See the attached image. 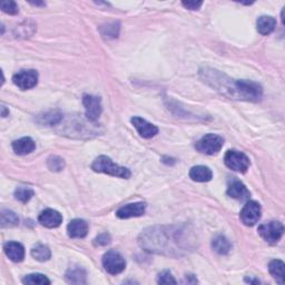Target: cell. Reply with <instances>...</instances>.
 <instances>
[{
    "label": "cell",
    "instance_id": "6da1fadb",
    "mask_svg": "<svg viewBox=\"0 0 285 285\" xmlns=\"http://www.w3.org/2000/svg\"><path fill=\"white\" fill-rule=\"evenodd\" d=\"M199 77L209 87L230 99L259 101L263 95V89L258 83L237 81L213 68L205 67L199 69Z\"/></svg>",
    "mask_w": 285,
    "mask_h": 285
},
{
    "label": "cell",
    "instance_id": "7a4b0ae2",
    "mask_svg": "<svg viewBox=\"0 0 285 285\" xmlns=\"http://www.w3.org/2000/svg\"><path fill=\"white\" fill-rule=\"evenodd\" d=\"M139 245L147 252L180 256L187 251L184 231L174 226H155L145 230L139 236Z\"/></svg>",
    "mask_w": 285,
    "mask_h": 285
},
{
    "label": "cell",
    "instance_id": "3957f363",
    "mask_svg": "<svg viewBox=\"0 0 285 285\" xmlns=\"http://www.w3.org/2000/svg\"><path fill=\"white\" fill-rule=\"evenodd\" d=\"M92 169L97 173H104L125 180L129 179L130 175H132L128 168L119 166V165L114 163L110 157L105 155H101L95 159L94 163L92 164Z\"/></svg>",
    "mask_w": 285,
    "mask_h": 285
},
{
    "label": "cell",
    "instance_id": "277c9868",
    "mask_svg": "<svg viewBox=\"0 0 285 285\" xmlns=\"http://www.w3.org/2000/svg\"><path fill=\"white\" fill-rule=\"evenodd\" d=\"M223 145L224 139L221 136L215 134H207L196 142L195 148L202 154L214 155V154H218L222 150Z\"/></svg>",
    "mask_w": 285,
    "mask_h": 285
},
{
    "label": "cell",
    "instance_id": "5b68a950",
    "mask_svg": "<svg viewBox=\"0 0 285 285\" xmlns=\"http://www.w3.org/2000/svg\"><path fill=\"white\" fill-rule=\"evenodd\" d=\"M284 233V226L281 222L271 221L262 224L259 227V234L265 242L270 244H276L280 241Z\"/></svg>",
    "mask_w": 285,
    "mask_h": 285
},
{
    "label": "cell",
    "instance_id": "8992f818",
    "mask_svg": "<svg viewBox=\"0 0 285 285\" xmlns=\"http://www.w3.org/2000/svg\"><path fill=\"white\" fill-rule=\"evenodd\" d=\"M102 266L106 272L112 275H116L122 273L126 267V262L123 256L116 251H108L102 256Z\"/></svg>",
    "mask_w": 285,
    "mask_h": 285
},
{
    "label": "cell",
    "instance_id": "52a82bcc",
    "mask_svg": "<svg viewBox=\"0 0 285 285\" xmlns=\"http://www.w3.org/2000/svg\"><path fill=\"white\" fill-rule=\"evenodd\" d=\"M225 165L234 172L245 173L250 167V158L244 153L229 151L224 156Z\"/></svg>",
    "mask_w": 285,
    "mask_h": 285
},
{
    "label": "cell",
    "instance_id": "ba28073f",
    "mask_svg": "<svg viewBox=\"0 0 285 285\" xmlns=\"http://www.w3.org/2000/svg\"><path fill=\"white\" fill-rule=\"evenodd\" d=\"M13 82L21 90L31 89L38 84V73L33 69L20 70L13 77Z\"/></svg>",
    "mask_w": 285,
    "mask_h": 285
},
{
    "label": "cell",
    "instance_id": "9c48e42d",
    "mask_svg": "<svg viewBox=\"0 0 285 285\" xmlns=\"http://www.w3.org/2000/svg\"><path fill=\"white\" fill-rule=\"evenodd\" d=\"M261 205L255 201H248L241 210V221L246 226L255 225L261 219Z\"/></svg>",
    "mask_w": 285,
    "mask_h": 285
},
{
    "label": "cell",
    "instance_id": "30bf717a",
    "mask_svg": "<svg viewBox=\"0 0 285 285\" xmlns=\"http://www.w3.org/2000/svg\"><path fill=\"white\" fill-rule=\"evenodd\" d=\"M83 104L86 111V117L89 122H96L99 118L102 112L101 99L99 97L93 95H85L83 97Z\"/></svg>",
    "mask_w": 285,
    "mask_h": 285
},
{
    "label": "cell",
    "instance_id": "8fae6325",
    "mask_svg": "<svg viewBox=\"0 0 285 285\" xmlns=\"http://www.w3.org/2000/svg\"><path fill=\"white\" fill-rule=\"evenodd\" d=\"M132 124L133 126L137 130L138 134L144 138H152L158 133V128L155 126V125L147 122L146 119L135 116L132 118Z\"/></svg>",
    "mask_w": 285,
    "mask_h": 285
},
{
    "label": "cell",
    "instance_id": "7c38bea8",
    "mask_svg": "<svg viewBox=\"0 0 285 285\" xmlns=\"http://www.w3.org/2000/svg\"><path fill=\"white\" fill-rule=\"evenodd\" d=\"M146 210V205L145 203H132V204H127L125 206L119 208L116 215L117 218L119 219H130V218H138V216H141L145 214Z\"/></svg>",
    "mask_w": 285,
    "mask_h": 285
},
{
    "label": "cell",
    "instance_id": "4fadbf2b",
    "mask_svg": "<svg viewBox=\"0 0 285 285\" xmlns=\"http://www.w3.org/2000/svg\"><path fill=\"white\" fill-rule=\"evenodd\" d=\"M38 221L39 223L45 227H48V229H55V227H58L61 224L62 216L59 212H57V210L47 208L41 213Z\"/></svg>",
    "mask_w": 285,
    "mask_h": 285
},
{
    "label": "cell",
    "instance_id": "5bb4252c",
    "mask_svg": "<svg viewBox=\"0 0 285 285\" xmlns=\"http://www.w3.org/2000/svg\"><path fill=\"white\" fill-rule=\"evenodd\" d=\"M227 195L232 198H235L237 201H248L251 193L241 181H233L227 189Z\"/></svg>",
    "mask_w": 285,
    "mask_h": 285
},
{
    "label": "cell",
    "instance_id": "9a60e30c",
    "mask_svg": "<svg viewBox=\"0 0 285 285\" xmlns=\"http://www.w3.org/2000/svg\"><path fill=\"white\" fill-rule=\"evenodd\" d=\"M68 235L72 238H84L88 233V224L81 219L73 220L67 226Z\"/></svg>",
    "mask_w": 285,
    "mask_h": 285
},
{
    "label": "cell",
    "instance_id": "2e32d148",
    "mask_svg": "<svg viewBox=\"0 0 285 285\" xmlns=\"http://www.w3.org/2000/svg\"><path fill=\"white\" fill-rule=\"evenodd\" d=\"M5 254L8 256V259L15 263H18L25 259V248L20 243L17 242H8L4 245Z\"/></svg>",
    "mask_w": 285,
    "mask_h": 285
},
{
    "label": "cell",
    "instance_id": "e0dca14e",
    "mask_svg": "<svg viewBox=\"0 0 285 285\" xmlns=\"http://www.w3.org/2000/svg\"><path fill=\"white\" fill-rule=\"evenodd\" d=\"M36 148V144L30 137H22L13 141V150L17 155H27L33 152Z\"/></svg>",
    "mask_w": 285,
    "mask_h": 285
},
{
    "label": "cell",
    "instance_id": "ac0fdd59",
    "mask_svg": "<svg viewBox=\"0 0 285 285\" xmlns=\"http://www.w3.org/2000/svg\"><path fill=\"white\" fill-rule=\"evenodd\" d=\"M190 177L199 183H205V182H209L213 177V173L207 166H203V165H198V166H194L190 170Z\"/></svg>",
    "mask_w": 285,
    "mask_h": 285
},
{
    "label": "cell",
    "instance_id": "d6986e66",
    "mask_svg": "<svg viewBox=\"0 0 285 285\" xmlns=\"http://www.w3.org/2000/svg\"><path fill=\"white\" fill-rule=\"evenodd\" d=\"M256 26H258V30L261 35L266 36L275 29L276 20L271 16H262L258 19Z\"/></svg>",
    "mask_w": 285,
    "mask_h": 285
},
{
    "label": "cell",
    "instance_id": "ffe728a7",
    "mask_svg": "<svg viewBox=\"0 0 285 285\" xmlns=\"http://www.w3.org/2000/svg\"><path fill=\"white\" fill-rule=\"evenodd\" d=\"M66 281L72 284H85L86 283V272L82 267H70L66 273Z\"/></svg>",
    "mask_w": 285,
    "mask_h": 285
},
{
    "label": "cell",
    "instance_id": "44dd1931",
    "mask_svg": "<svg viewBox=\"0 0 285 285\" xmlns=\"http://www.w3.org/2000/svg\"><path fill=\"white\" fill-rule=\"evenodd\" d=\"M284 263L280 260H273L270 262L269 271L271 275L275 278L278 284H284L285 274H284Z\"/></svg>",
    "mask_w": 285,
    "mask_h": 285
},
{
    "label": "cell",
    "instance_id": "7402d4cb",
    "mask_svg": "<svg viewBox=\"0 0 285 285\" xmlns=\"http://www.w3.org/2000/svg\"><path fill=\"white\" fill-rule=\"evenodd\" d=\"M212 247L216 253H219L221 255H225L231 251L232 244L230 243L229 239H227L223 235H218L213 238L212 241Z\"/></svg>",
    "mask_w": 285,
    "mask_h": 285
},
{
    "label": "cell",
    "instance_id": "603a6c76",
    "mask_svg": "<svg viewBox=\"0 0 285 285\" xmlns=\"http://www.w3.org/2000/svg\"><path fill=\"white\" fill-rule=\"evenodd\" d=\"M0 223H2V227H4V229L5 227H13L18 225L19 219L13 210L3 209L2 213H0Z\"/></svg>",
    "mask_w": 285,
    "mask_h": 285
},
{
    "label": "cell",
    "instance_id": "cb8c5ba5",
    "mask_svg": "<svg viewBox=\"0 0 285 285\" xmlns=\"http://www.w3.org/2000/svg\"><path fill=\"white\" fill-rule=\"evenodd\" d=\"M62 119V114L58 111H50L45 113L43 116H39V123L46 124L49 126H54V125L59 124Z\"/></svg>",
    "mask_w": 285,
    "mask_h": 285
},
{
    "label": "cell",
    "instance_id": "d4e9b609",
    "mask_svg": "<svg viewBox=\"0 0 285 285\" xmlns=\"http://www.w3.org/2000/svg\"><path fill=\"white\" fill-rule=\"evenodd\" d=\"M31 256L33 259H36L39 262L48 261L51 256V252L48 246L43 244H38L35 247L31 250Z\"/></svg>",
    "mask_w": 285,
    "mask_h": 285
},
{
    "label": "cell",
    "instance_id": "484cf974",
    "mask_svg": "<svg viewBox=\"0 0 285 285\" xmlns=\"http://www.w3.org/2000/svg\"><path fill=\"white\" fill-rule=\"evenodd\" d=\"M33 196V191L29 187L26 186H20L15 191V197L17 201L21 203H28Z\"/></svg>",
    "mask_w": 285,
    "mask_h": 285
},
{
    "label": "cell",
    "instance_id": "4316f807",
    "mask_svg": "<svg viewBox=\"0 0 285 285\" xmlns=\"http://www.w3.org/2000/svg\"><path fill=\"white\" fill-rule=\"evenodd\" d=\"M22 283L46 285V284H50V281L46 277V275L41 274V273H33V274H29L22 278Z\"/></svg>",
    "mask_w": 285,
    "mask_h": 285
},
{
    "label": "cell",
    "instance_id": "83f0119b",
    "mask_svg": "<svg viewBox=\"0 0 285 285\" xmlns=\"http://www.w3.org/2000/svg\"><path fill=\"white\" fill-rule=\"evenodd\" d=\"M48 168L54 172H60V170L65 167V162L64 159L58 157V156H51L48 158Z\"/></svg>",
    "mask_w": 285,
    "mask_h": 285
},
{
    "label": "cell",
    "instance_id": "f1b7e54d",
    "mask_svg": "<svg viewBox=\"0 0 285 285\" xmlns=\"http://www.w3.org/2000/svg\"><path fill=\"white\" fill-rule=\"evenodd\" d=\"M0 7H2L4 13L8 15H17L19 13L18 6H17L15 2H3L2 5H0Z\"/></svg>",
    "mask_w": 285,
    "mask_h": 285
},
{
    "label": "cell",
    "instance_id": "f546056e",
    "mask_svg": "<svg viewBox=\"0 0 285 285\" xmlns=\"http://www.w3.org/2000/svg\"><path fill=\"white\" fill-rule=\"evenodd\" d=\"M158 284H176V280L169 271H163L157 276Z\"/></svg>",
    "mask_w": 285,
    "mask_h": 285
},
{
    "label": "cell",
    "instance_id": "4dcf8cb0",
    "mask_svg": "<svg viewBox=\"0 0 285 285\" xmlns=\"http://www.w3.org/2000/svg\"><path fill=\"white\" fill-rule=\"evenodd\" d=\"M111 243V236L107 233H104V234H100L95 238L94 244L98 245V246H105V245Z\"/></svg>",
    "mask_w": 285,
    "mask_h": 285
},
{
    "label": "cell",
    "instance_id": "1f68e13d",
    "mask_svg": "<svg viewBox=\"0 0 285 285\" xmlns=\"http://www.w3.org/2000/svg\"><path fill=\"white\" fill-rule=\"evenodd\" d=\"M182 5H183L185 8L190 9V10H198L202 7L203 3L202 2H183L182 3Z\"/></svg>",
    "mask_w": 285,
    "mask_h": 285
},
{
    "label": "cell",
    "instance_id": "d6a6232c",
    "mask_svg": "<svg viewBox=\"0 0 285 285\" xmlns=\"http://www.w3.org/2000/svg\"><path fill=\"white\" fill-rule=\"evenodd\" d=\"M186 282L187 283H197V280L193 275H186Z\"/></svg>",
    "mask_w": 285,
    "mask_h": 285
},
{
    "label": "cell",
    "instance_id": "836d02e7",
    "mask_svg": "<svg viewBox=\"0 0 285 285\" xmlns=\"http://www.w3.org/2000/svg\"><path fill=\"white\" fill-rule=\"evenodd\" d=\"M2 116L3 117H6L7 115H9V111H7V108H6L5 106H2Z\"/></svg>",
    "mask_w": 285,
    "mask_h": 285
},
{
    "label": "cell",
    "instance_id": "e575fe53",
    "mask_svg": "<svg viewBox=\"0 0 285 285\" xmlns=\"http://www.w3.org/2000/svg\"><path fill=\"white\" fill-rule=\"evenodd\" d=\"M30 4L35 6H45V3H30Z\"/></svg>",
    "mask_w": 285,
    "mask_h": 285
}]
</instances>
